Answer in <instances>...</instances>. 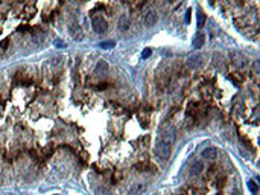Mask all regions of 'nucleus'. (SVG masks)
Listing matches in <instances>:
<instances>
[{
    "label": "nucleus",
    "mask_w": 260,
    "mask_h": 195,
    "mask_svg": "<svg viewBox=\"0 0 260 195\" xmlns=\"http://www.w3.org/2000/svg\"><path fill=\"white\" fill-rule=\"evenodd\" d=\"M154 151H155V154L160 157V159H163V160H166V159H169L171 157V153H172V145L169 143V142H166L164 139H158L157 140V143H155V146H154Z\"/></svg>",
    "instance_id": "1"
},
{
    "label": "nucleus",
    "mask_w": 260,
    "mask_h": 195,
    "mask_svg": "<svg viewBox=\"0 0 260 195\" xmlns=\"http://www.w3.org/2000/svg\"><path fill=\"white\" fill-rule=\"evenodd\" d=\"M108 28L107 21L102 18V17H93V29L96 34H104Z\"/></svg>",
    "instance_id": "2"
},
{
    "label": "nucleus",
    "mask_w": 260,
    "mask_h": 195,
    "mask_svg": "<svg viewBox=\"0 0 260 195\" xmlns=\"http://www.w3.org/2000/svg\"><path fill=\"white\" fill-rule=\"evenodd\" d=\"M157 21H158V14H157L155 11L151 9V11L146 14V17H145V24H146L148 28H151V26H155Z\"/></svg>",
    "instance_id": "3"
},
{
    "label": "nucleus",
    "mask_w": 260,
    "mask_h": 195,
    "mask_svg": "<svg viewBox=\"0 0 260 195\" xmlns=\"http://www.w3.org/2000/svg\"><path fill=\"white\" fill-rule=\"evenodd\" d=\"M68 31H70V35H72L75 40H82V29L78 26V24L76 23H72V24H70V26H68Z\"/></svg>",
    "instance_id": "4"
},
{
    "label": "nucleus",
    "mask_w": 260,
    "mask_h": 195,
    "mask_svg": "<svg viewBox=\"0 0 260 195\" xmlns=\"http://www.w3.org/2000/svg\"><path fill=\"white\" fill-rule=\"evenodd\" d=\"M201 60H202V57H201L199 54H195V55H192V57L187 58V66L190 67V69H196V67H199Z\"/></svg>",
    "instance_id": "5"
},
{
    "label": "nucleus",
    "mask_w": 260,
    "mask_h": 195,
    "mask_svg": "<svg viewBox=\"0 0 260 195\" xmlns=\"http://www.w3.org/2000/svg\"><path fill=\"white\" fill-rule=\"evenodd\" d=\"M145 189H146V186L143 183H135V184H132L129 187L128 195H141V193L145 192Z\"/></svg>",
    "instance_id": "6"
},
{
    "label": "nucleus",
    "mask_w": 260,
    "mask_h": 195,
    "mask_svg": "<svg viewBox=\"0 0 260 195\" xmlns=\"http://www.w3.org/2000/svg\"><path fill=\"white\" fill-rule=\"evenodd\" d=\"M107 72H108V63L104 60L98 61L96 67H94V73H96V75H105Z\"/></svg>",
    "instance_id": "7"
},
{
    "label": "nucleus",
    "mask_w": 260,
    "mask_h": 195,
    "mask_svg": "<svg viewBox=\"0 0 260 195\" xmlns=\"http://www.w3.org/2000/svg\"><path fill=\"white\" fill-rule=\"evenodd\" d=\"M201 156H202V159H208V160L215 159L216 157V148H213V146H208V148H205L202 151Z\"/></svg>",
    "instance_id": "8"
},
{
    "label": "nucleus",
    "mask_w": 260,
    "mask_h": 195,
    "mask_svg": "<svg viewBox=\"0 0 260 195\" xmlns=\"http://www.w3.org/2000/svg\"><path fill=\"white\" fill-rule=\"evenodd\" d=\"M134 169L140 171V172H149V171H154V166L149 163H138L134 166Z\"/></svg>",
    "instance_id": "9"
},
{
    "label": "nucleus",
    "mask_w": 260,
    "mask_h": 195,
    "mask_svg": "<svg viewBox=\"0 0 260 195\" xmlns=\"http://www.w3.org/2000/svg\"><path fill=\"white\" fill-rule=\"evenodd\" d=\"M201 171H202V163L199 160L193 162V165L190 166V175H198Z\"/></svg>",
    "instance_id": "10"
},
{
    "label": "nucleus",
    "mask_w": 260,
    "mask_h": 195,
    "mask_svg": "<svg viewBox=\"0 0 260 195\" xmlns=\"http://www.w3.org/2000/svg\"><path fill=\"white\" fill-rule=\"evenodd\" d=\"M204 40H205V37L202 34H198L193 40V49H201L202 44H204Z\"/></svg>",
    "instance_id": "11"
},
{
    "label": "nucleus",
    "mask_w": 260,
    "mask_h": 195,
    "mask_svg": "<svg viewBox=\"0 0 260 195\" xmlns=\"http://www.w3.org/2000/svg\"><path fill=\"white\" fill-rule=\"evenodd\" d=\"M205 20H207L205 14L202 11H198V28H204L205 26Z\"/></svg>",
    "instance_id": "12"
},
{
    "label": "nucleus",
    "mask_w": 260,
    "mask_h": 195,
    "mask_svg": "<svg viewBox=\"0 0 260 195\" xmlns=\"http://www.w3.org/2000/svg\"><path fill=\"white\" fill-rule=\"evenodd\" d=\"M128 26H129L128 18H126V17H122L120 21H119V29H120V31H125V29H128Z\"/></svg>",
    "instance_id": "13"
},
{
    "label": "nucleus",
    "mask_w": 260,
    "mask_h": 195,
    "mask_svg": "<svg viewBox=\"0 0 260 195\" xmlns=\"http://www.w3.org/2000/svg\"><path fill=\"white\" fill-rule=\"evenodd\" d=\"M248 189L251 190V193H257L258 192V186H257V183L254 180H249L248 181Z\"/></svg>",
    "instance_id": "14"
},
{
    "label": "nucleus",
    "mask_w": 260,
    "mask_h": 195,
    "mask_svg": "<svg viewBox=\"0 0 260 195\" xmlns=\"http://www.w3.org/2000/svg\"><path fill=\"white\" fill-rule=\"evenodd\" d=\"M8 44H9V38H5L2 43H0V57L3 55V52L8 49Z\"/></svg>",
    "instance_id": "15"
},
{
    "label": "nucleus",
    "mask_w": 260,
    "mask_h": 195,
    "mask_svg": "<svg viewBox=\"0 0 260 195\" xmlns=\"http://www.w3.org/2000/svg\"><path fill=\"white\" fill-rule=\"evenodd\" d=\"M102 49H113L114 46H116V43L114 41H104V43H101L99 44Z\"/></svg>",
    "instance_id": "16"
},
{
    "label": "nucleus",
    "mask_w": 260,
    "mask_h": 195,
    "mask_svg": "<svg viewBox=\"0 0 260 195\" xmlns=\"http://www.w3.org/2000/svg\"><path fill=\"white\" fill-rule=\"evenodd\" d=\"M151 54H152V51L148 47V49H145V51L141 52V58H149V57H151Z\"/></svg>",
    "instance_id": "17"
},
{
    "label": "nucleus",
    "mask_w": 260,
    "mask_h": 195,
    "mask_svg": "<svg viewBox=\"0 0 260 195\" xmlns=\"http://www.w3.org/2000/svg\"><path fill=\"white\" fill-rule=\"evenodd\" d=\"M190 12H192L190 9H187V14H186V23H187V24L190 23Z\"/></svg>",
    "instance_id": "18"
},
{
    "label": "nucleus",
    "mask_w": 260,
    "mask_h": 195,
    "mask_svg": "<svg viewBox=\"0 0 260 195\" xmlns=\"http://www.w3.org/2000/svg\"><path fill=\"white\" fill-rule=\"evenodd\" d=\"M254 72H255V73L258 72V63H257V61L254 63Z\"/></svg>",
    "instance_id": "19"
},
{
    "label": "nucleus",
    "mask_w": 260,
    "mask_h": 195,
    "mask_svg": "<svg viewBox=\"0 0 260 195\" xmlns=\"http://www.w3.org/2000/svg\"><path fill=\"white\" fill-rule=\"evenodd\" d=\"M55 44L56 46H64V43H61V41H55Z\"/></svg>",
    "instance_id": "20"
},
{
    "label": "nucleus",
    "mask_w": 260,
    "mask_h": 195,
    "mask_svg": "<svg viewBox=\"0 0 260 195\" xmlns=\"http://www.w3.org/2000/svg\"><path fill=\"white\" fill-rule=\"evenodd\" d=\"M218 195H221V193H218Z\"/></svg>",
    "instance_id": "21"
}]
</instances>
